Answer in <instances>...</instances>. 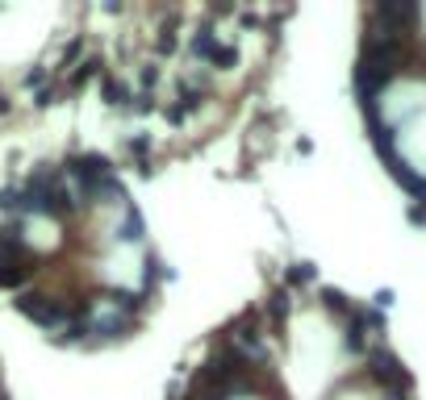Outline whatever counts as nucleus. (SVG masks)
<instances>
[{"label":"nucleus","instance_id":"1","mask_svg":"<svg viewBox=\"0 0 426 400\" xmlns=\"http://www.w3.org/2000/svg\"><path fill=\"white\" fill-rule=\"evenodd\" d=\"M17 309H21L29 321L46 326V330H59V326L67 330V326L84 313V309H67V305H63V301H54V296H21V301H17Z\"/></svg>","mask_w":426,"mask_h":400},{"label":"nucleus","instance_id":"2","mask_svg":"<svg viewBox=\"0 0 426 400\" xmlns=\"http://www.w3.org/2000/svg\"><path fill=\"white\" fill-rule=\"evenodd\" d=\"M368 367H372V376H376L381 384H393V388H406V384H410L406 367H402L397 355H389V351H372V355H368Z\"/></svg>","mask_w":426,"mask_h":400},{"label":"nucleus","instance_id":"3","mask_svg":"<svg viewBox=\"0 0 426 400\" xmlns=\"http://www.w3.org/2000/svg\"><path fill=\"white\" fill-rule=\"evenodd\" d=\"M125 330H130V317H121V313H113V309H105V313H96V317L88 321V334H96V338H105V342L125 338Z\"/></svg>","mask_w":426,"mask_h":400},{"label":"nucleus","instance_id":"4","mask_svg":"<svg viewBox=\"0 0 426 400\" xmlns=\"http://www.w3.org/2000/svg\"><path fill=\"white\" fill-rule=\"evenodd\" d=\"M100 100H105L109 109H130V104H134V88H130L125 79H117V75H105V79H100Z\"/></svg>","mask_w":426,"mask_h":400},{"label":"nucleus","instance_id":"5","mask_svg":"<svg viewBox=\"0 0 426 400\" xmlns=\"http://www.w3.org/2000/svg\"><path fill=\"white\" fill-rule=\"evenodd\" d=\"M105 79V58H96V54H88L84 63H75V71H71V79H67V88H84L88 79Z\"/></svg>","mask_w":426,"mask_h":400},{"label":"nucleus","instance_id":"6","mask_svg":"<svg viewBox=\"0 0 426 400\" xmlns=\"http://www.w3.org/2000/svg\"><path fill=\"white\" fill-rule=\"evenodd\" d=\"M142 234H146V225H142L138 209H134V205H125V209H121V225H117V238H121V242H142Z\"/></svg>","mask_w":426,"mask_h":400},{"label":"nucleus","instance_id":"7","mask_svg":"<svg viewBox=\"0 0 426 400\" xmlns=\"http://www.w3.org/2000/svg\"><path fill=\"white\" fill-rule=\"evenodd\" d=\"M218 46H222V42L213 38V29H209V25H201V29L192 33V42H188V50H192L197 58H205V63H213V54H218Z\"/></svg>","mask_w":426,"mask_h":400},{"label":"nucleus","instance_id":"8","mask_svg":"<svg viewBox=\"0 0 426 400\" xmlns=\"http://www.w3.org/2000/svg\"><path fill=\"white\" fill-rule=\"evenodd\" d=\"M25 275H29V271H25L21 263H0V288H21Z\"/></svg>","mask_w":426,"mask_h":400},{"label":"nucleus","instance_id":"9","mask_svg":"<svg viewBox=\"0 0 426 400\" xmlns=\"http://www.w3.org/2000/svg\"><path fill=\"white\" fill-rule=\"evenodd\" d=\"M322 305H326L330 313H343V317H347V313H356V309L347 305V296H343V292H335V288H322Z\"/></svg>","mask_w":426,"mask_h":400},{"label":"nucleus","instance_id":"10","mask_svg":"<svg viewBox=\"0 0 426 400\" xmlns=\"http://www.w3.org/2000/svg\"><path fill=\"white\" fill-rule=\"evenodd\" d=\"M138 83H142V96H151V92H155V83H159V63H142Z\"/></svg>","mask_w":426,"mask_h":400},{"label":"nucleus","instance_id":"11","mask_svg":"<svg viewBox=\"0 0 426 400\" xmlns=\"http://www.w3.org/2000/svg\"><path fill=\"white\" fill-rule=\"evenodd\" d=\"M310 280H314V263H293V267H289V284H293V288H301V284H310Z\"/></svg>","mask_w":426,"mask_h":400},{"label":"nucleus","instance_id":"12","mask_svg":"<svg viewBox=\"0 0 426 400\" xmlns=\"http://www.w3.org/2000/svg\"><path fill=\"white\" fill-rule=\"evenodd\" d=\"M176 46H180V38H176L172 29H159V38H155V50H159V54H176Z\"/></svg>","mask_w":426,"mask_h":400},{"label":"nucleus","instance_id":"13","mask_svg":"<svg viewBox=\"0 0 426 400\" xmlns=\"http://www.w3.org/2000/svg\"><path fill=\"white\" fill-rule=\"evenodd\" d=\"M234 63H238V50H234V46H218L213 67H222V71H226V67H234Z\"/></svg>","mask_w":426,"mask_h":400},{"label":"nucleus","instance_id":"14","mask_svg":"<svg viewBox=\"0 0 426 400\" xmlns=\"http://www.w3.org/2000/svg\"><path fill=\"white\" fill-rule=\"evenodd\" d=\"M46 79H50V71H46V67H33V71H25V88H29V92H33V88L42 92V88H46Z\"/></svg>","mask_w":426,"mask_h":400},{"label":"nucleus","instance_id":"15","mask_svg":"<svg viewBox=\"0 0 426 400\" xmlns=\"http://www.w3.org/2000/svg\"><path fill=\"white\" fill-rule=\"evenodd\" d=\"M79 50H84V38H71V42L63 46V67H67V63H75V58H79Z\"/></svg>","mask_w":426,"mask_h":400},{"label":"nucleus","instance_id":"16","mask_svg":"<svg viewBox=\"0 0 426 400\" xmlns=\"http://www.w3.org/2000/svg\"><path fill=\"white\" fill-rule=\"evenodd\" d=\"M54 96H59L54 88H42V92L33 96V104H38V109H50V104H54Z\"/></svg>","mask_w":426,"mask_h":400},{"label":"nucleus","instance_id":"17","mask_svg":"<svg viewBox=\"0 0 426 400\" xmlns=\"http://www.w3.org/2000/svg\"><path fill=\"white\" fill-rule=\"evenodd\" d=\"M284 313H289V296L276 292V296H272V317H284Z\"/></svg>","mask_w":426,"mask_h":400},{"label":"nucleus","instance_id":"18","mask_svg":"<svg viewBox=\"0 0 426 400\" xmlns=\"http://www.w3.org/2000/svg\"><path fill=\"white\" fill-rule=\"evenodd\" d=\"M410 221H414V225H426V205H410Z\"/></svg>","mask_w":426,"mask_h":400},{"label":"nucleus","instance_id":"19","mask_svg":"<svg viewBox=\"0 0 426 400\" xmlns=\"http://www.w3.org/2000/svg\"><path fill=\"white\" fill-rule=\"evenodd\" d=\"M389 305H393V292H376V313L389 309Z\"/></svg>","mask_w":426,"mask_h":400},{"label":"nucleus","instance_id":"20","mask_svg":"<svg viewBox=\"0 0 426 400\" xmlns=\"http://www.w3.org/2000/svg\"><path fill=\"white\" fill-rule=\"evenodd\" d=\"M385 400H406V397H402V392H389V397H385Z\"/></svg>","mask_w":426,"mask_h":400}]
</instances>
